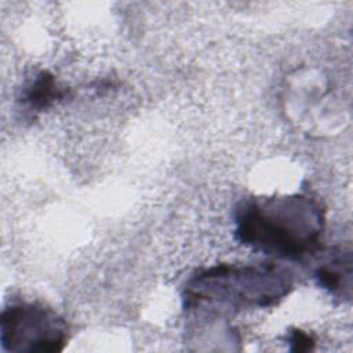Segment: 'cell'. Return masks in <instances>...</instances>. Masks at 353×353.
Segmentation results:
<instances>
[{"label": "cell", "mask_w": 353, "mask_h": 353, "mask_svg": "<svg viewBox=\"0 0 353 353\" xmlns=\"http://www.w3.org/2000/svg\"><path fill=\"white\" fill-rule=\"evenodd\" d=\"M325 210L307 194L250 199L234 212V234L245 247L298 261L320 250Z\"/></svg>", "instance_id": "obj_1"}, {"label": "cell", "mask_w": 353, "mask_h": 353, "mask_svg": "<svg viewBox=\"0 0 353 353\" xmlns=\"http://www.w3.org/2000/svg\"><path fill=\"white\" fill-rule=\"evenodd\" d=\"M291 288V274L273 263H221L194 273L186 283L183 299L189 307L201 303L268 307L285 298Z\"/></svg>", "instance_id": "obj_2"}, {"label": "cell", "mask_w": 353, "mask_h": 353, "mask_svg": "<svg viewBox=\"0 0 353 353\" xmlns=\"http://www.w3.org/2000/svg\"><path fill=\"white\" fill-rule=\"evenodd\" d=\"M68 334L66 321L40 303H11L1 312L0 342L7 352H61Z\"/></svg>", "instance_id": "obj_3"}, {"label": "cell", "mask_w": 353, "mask_h": 353, "mask_svg": "<svg viewBox=\"0 0 353 353\" xmlns=\"http://www.w3.org/2000/svg\"><path fill=\"white\" fill-rule=\"evenodd\" d=\"M65 97L66 91L59 87L55 77L50 72L41 70L22 90L21 102L30 112H43Z\"/></svg>", "instance_id": "obj_4"}, {"label": "cell", "mask_w": 353, "mask_h": 353, "mask_svg": "<svg viewBox=\"0 0 353 353\" xmlns=\"http://www.w3.org/2000/svg\"><path fill=\"white\" fill-rule=\"evenodd\" d=\"M320 287L330 294L350 298L352 290V256L350 252L335 256L330 262L320 265L314 273Z\"/></svg>", "instance_id": "obj_5"}, {"label": "cell", "mask_w": 353, "mask_h": 353, "mask_svg": "<svg viewBox=\"0 0 353 353\" xmlns=\"http://www.w3.org/2000/svg\"><path fill=\"white\" fill-rule=\"evenodd\" d=\"M290 350L291 352H306L312 350L314 346V339L302 330H294L290 334Z\"/></svg>", "instance_id": "obj_6"}]
</instances>
